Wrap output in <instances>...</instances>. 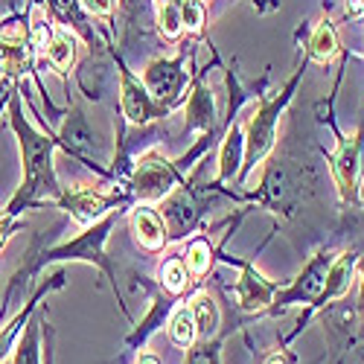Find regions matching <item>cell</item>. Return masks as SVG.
<instances>
[{"mask_svg": "<svg viewBox=\"0 0 364 364\" xmlns=\"http://www.w3.org/2000/svg\"><path fill=\"white\" fill-rule=\"evenodd\" d=\"M361 137L350 134L341 140L336 161H332V175H336V184L341 190V198H355L358 196V172H361Z\"/></svg>", "mask_w": 364, "mask_h": 364, "instance_id": "1", "label": "cell"}, {"mask_svg": "<svg viewBox=\"0 0 364 364\" xmlns=\"http://www.w3.org/2000/svg\"><path fill=\"white\" fill-rule=\"evenodd\" d=\"M175 184V172L169 169L166 161H161L158 155H149L140 161L137 172H134V193L140 198H164Z\"/></svg>", "mask_w": 364, "mask_h": 364, "instance_id": "2", "label": "cell"}, {"mask_svg": "<svg viewBox=\"0 0 364 364\" xmlns=\"http://www.w3.org/2000/svg\"><path fill=\"white\" fill-rule=\"evenodd\" d=\"M274 123H277V105L257 111L251 119V132H248V164H259L271 146H274Z\"/></svg>", "mask_w": 364, "mask_h": 364, "instance_id": "3", "label": "cell"}, {"mask_svg": "<svg viewBox=\"0 0 364 364\" xmlns=\"http://www.w3.org/2000/svg\"><path fill=\"white\" fill-rule=\"evenodd\" d=\"M132 228H134L137 242L149 251H158L166 242V228H164L161 216L155 213V210H149V207H137L134 210L132 213Z\"/></svg>", "mask_w": 364, "mask_h": 364, "instance_id": "4", "label": "cell"}, {"mask_svg": "<svg viewBox=\"0 0 364 364\" xmlns=\"http://www.w3.org/2000/svg\"><path fill=\"white\" fill-rule=\"evenodd\" d=\"M236 294H239V303H242V309H265L268 303H271V294H274V289H271L254 268H245V274H242L239 286H236Z\"/></svg>", "mask_w": 364, "mask_h": 364, "instance_id": "5", "label": "cell"}, {"mask_svg": "<svg viewBox=\"0 0 364 364\" xmlns=\"http://www.w3.org/2000/svg\"><path fill=\"white\" fill-rule=\"evenodd\" d=\"M353 268H355V257H353V254H341L336 262H329L326 277H323V286H321V300L341 297V294L350 289Z\"/></svg>", "mask_w": 364, "mask_h": 364, "instance_id": "6", "label": "cell"}, {"mask_svg": "<svg viewBox=\"0 0 364 364\" xmlns=\"http://www.w3.org/2000/svg\"><path fill=\"white\" fill-rule=\"evenodd\" d=\"M146 87L155 97L169 100V97L178 94V87H181V70L172 62H155V65H149V70H146Z\"/></svg>", "mask_w": 364, "mask_h": 364, "instance_id": "7", "label": "cell"}, {"mask_svg": "<svg viewBox=\"0 0 364 364\" xmlns=\"http://www.w3.org/2000/svg\"><path fill=\"white\" fill-rule=\"evenodd\" d=\"M123 111L132 123H149L151 119V102L146 97V90L132 79L123 82Z\"/></svg>", "mask_w": 364, "mask_h": 364, "instance_id": "8", "label": "cell"}, {"mask_svg": "<svg viewBox=\"0 0 364 364\" xmlns=\"http://www.w3.org/2000/svg\"><path fill=\"white\" fill-rule=\"evenodd\" d=\"M68 207H70V213L79 225H90L108 210V201L102 196H94V193H79V196L68 198Z\"/></svg>", "mask_w": 364, "mask_h": 364, "instance_id": "9", "label": "cell"}, {"mask_svg": "<svg viewBox=\"0 0 364 364\" xmlns=\"http://www.w3.org/2000/svg\"><path fill=\"white\" fill-rule=\"evenodd\" d=\"M198 336V329H196V318H193V309L190 306H178L169 318V338L175 347H193Z\"/></svg>", "mask_w": 364, "mask_h": 364, "instance_id": "10", "label": "cell"}, {"mask_svg": "<svg viewBox=\"0 0 364 364\" xmlns=\"http://www.w3.org/2000/svg\"><path fill=\"white\" fill-rule=\"evenodd\" d=\"M193 318H196V329H198V336L210 338L213 332L219 329V309H216V303L210 294H198L193 300Z\"/></svg>", "mask_w": 364, "mask_h": 364, "instance_id": "11", "label": "cell"}, {"mask_svg": "<svg viewBox=\"0 0 364 364\" xmlns=\"http://www.w3.org/2000/svg\"><path fill=\"white\" fill-rule=\"evenodd\" d=\"M47 58L58 68V70H65V68H70L73 65V58H76V44H73V38L68 36V33H62L58 29L55 36H50V44H47Z\"/></svg>", "mask_w": 364, "mask_h": 364, "instance_id": "12", "label": "cell"}, {"mask_svg": "<svg viewBox=\"0 0 364 364\" xmlns=\"http://www.w3.org/2000/svg\"><path fill=\"white\" fill-rule=\"evenodd\" d=\"M338 53V38H336V29H332L329 23H321L315 29V36L309 41V55L315 58V62H329L332 55Z\"/></svg>", "mask_w": 364, "mask_h": 364, "instance_id": "13", "label": "cell"}, {"mask_svg": "<svg viewBox=\"0 0 364 364\" xmlns=\"http://www.w3.org/2000/svg\"><path fill=\"white\" fill-rule=\"evenodd\" d=\"M239 155H242V137H239V129H230L228 140L222 146V178H230L236 172Z\"/></svg>", "mask_w": 364, "mask_h": 364, "instance_id": "14", "label": "cell"}, {"mask_svg": "<svg viewBox=\"0 0 364 364\" xmlns=\"http://www.w3.org/2000/svg\"><path fill=\"white\" fill-rule=\"evenodd\" d=\"M158 26H161V33L166 36V38H178V33H181V6L178 4H172V0H166V4L161 6V15H158Z\"/></svg>", "mask_w": 364, "mask_h": 364, "instance_id": "15", "label": "cell"}, {"mask_svg": "<svg viewBox=\"0 0 364 364\" xmlns=\"http://www.w3.org/2000/svg\"><path fill=\"white\" fill-rule=\"evenodd\" d=\"M187 268L193 271V274L198 277V274H204V271L210 268V245L207 242H193L190 245V251H187Z\"/></svg>", "mask_w": 364, "mask_h": 364, "instance_id": "16", "label": "cell"}, {"mask_svg": "<svg viewBox=\"0 0 364 364\" xmlns=\"http://www.w3.org/2000/svg\"><path fill=\"white\" fill-rule=\"evenodd\" d=\"M161 280H164V286L169 289V291H181L187 286V268L181 265L178 259H172V262H166L164 268H161Z\"/></svg>", "mask_w": 364, "mask_h": 364, "instance_id": "17", "label": "cell"}, {"mask_svg": "<svg viewBox=\"0 0 364 364\" xmlns=\"http://www.w3.org/2000/svg\"><path fill=\"white\" fill-rule=\"evenodd\" d=\"M181 23L187 29H201V23H204L201 0H184V4H181Z\"/></svg>", "mask_w": 364, "mask_h": 364, "instance_id": "18", "label": "cell"}, {"mask_svg": "<svg viewBox=\"0 0 364 364\" xmlns=\"http://www.w3.org/2000/svg\"><path fill=\"white\" fill-rule=\"evenodd\" d=\"M15 364H38V347H36V332H29L26 341L18 347Z\"/></svg>", "mask_w": 364, "mask_h": 364, "instance_id": "19", "label": "cell"}, {"mask_svg": "<svg viewBox=\"0 0 364 364\" xmlns=\"http://www.w3.org/2000/svg\"><path fill=\"white\" fill-rule=\"evenodd\" d=\"M33 41H36V47H38V50H47V44H50V26L44 23L41 12H36V26H33Z\"/></svg>", "mask_w": 364, "mask_h": 364, "instance_id": "20", "label": "cell"}, {"mask_svg": "<svg viewBox=\"0 0 364 364\" xmlns=\"http://www.w3.org/2000/svg\"><path fill=\"white\" fill-rule=\"evenodd\" d=\"M85 9L94 15H108L114 9V0H85Z\"/></svg>", "mask_w": 364, "mask_h": 364, "instance_id": "21", "label": "cell"}, {"mask_svg": "<svg viewBox=\"0 0 364 364\" xmlns=\"http://www.w3.org/2000/svg\"><path fill=\"white\" fill-rule=\"evenodd\" d=\"M9 222H0V248H4V242H6V236H9Z\"/></svg>", "mask_w": 364, "mask_h": 364, "instance_id": "22", "label": "cell"}, {"mask_svg": "<svg viewBox=\"0 0 364 364\" xmlns=\"http://www.w3.org/2000/svg\"><path fill=\"white\" fill-rule=\"evenodd\" d=\"M137 364H161V361H158L155 355H149V353H146V355H140V358H137Z\"/></svg>", "mask_w": 364, "mask_h": 364, "instance_id": "23", "label": "cell"}, {"mask_svg": "<svg viewBox=\"0 0 364 364\" xmlns=\"http://www.w3.org/2000/svg\"><path fill=\"white\" fill-rule=\"evenodd\" d=\"M193 364H210V355H207V353H198V355L193 358Z\"/></svg>", "mask_w": 364, "mask_h": 364, "instance_id": "24", "label": "cell"}, {"mask_svg": "<svg viewBox=\"0 0 364 364\" xmlns=\"http://www.w3.org/2000/svg\"><path fill=\"white\" fill-rule=\"evenodd\" d=\"M265 364H286V358H283V355H271Z\"/></svg>", "mask_w": 364, "mask_h": 364, "instance_id": "25", "label": "cell"}, {"mask_svg": "<svg viewBox=\"0 0 364 364\" xmlns=\"http://www.w3.org/2000/svg\"><path fill=\"white\" fill-rule=\"evenodd\" d=\"M361 303H364V280H361Z\"/></svg>", "mask_w": 364, "mask_h": 364, "instance_id": "26", "label": "cell"}]
</instances>
